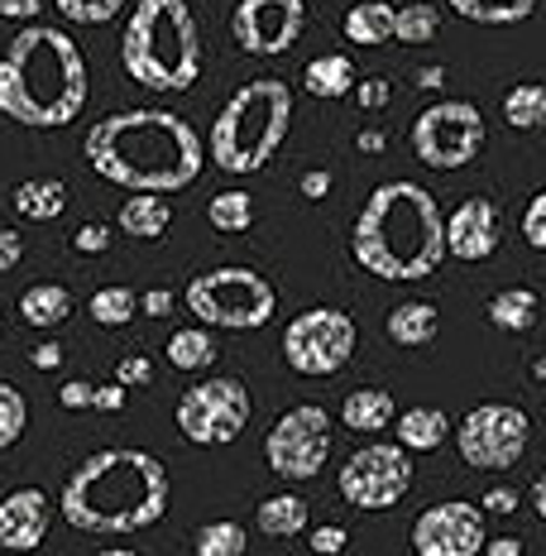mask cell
I'll use <instances>...</instances> for the list:
<instances>
[{"instance_id": "cell-48", "label": "cell", "mask_w": 546, "mask_h": 556, "mask_svg": "<svg viewBox=\"0 0 546 556\" xmlns=\"http://www.w3.org/2000/svg\"><path fill=\"white\" fill-rule=\"evenodd\" d=\"M29 365H34V369H58V365H63V345H58V341H43L39 351L29 355Z\"/></svg>"}, {"instance_id": "cell-44", "label": "cell", "mask_w": 546, "mask_h": 556, "mask_svg": "<svg viewBox=\"0 0 546 556\" xmlns=\"http://www.w3.org/2000/svg\"><path fill=\"white\" fill-rule=\"evenodd\" d=\"M91 408L120 413L125 408V384H120V379H115V384H97V399H91Z\"/></svg>"}, {"instance_id": "cell-10", "label": "cell", "mask_w": 546, "mask_h": 556, "mask_svg": "<svg viewBox=\"0 0 546 556\" xmlns=\"http://www.w3.org/2000/svg\"><path fill=\"white\" fill-rule=\"evenodd\" d=\"M250 427V389L240 379H202L178 399V432L196 446H226Z\"/></svg>"}, {"instance_id": "cell-47", "label": "cell", "mask_w": 546, "mask_h": 556, "mask_svg": "<svg viewBox=\"0 0 546 556\" xmlns=\"http://www.w3.org/2000/svg\"><path fill=\"white\" fill-rule=\"evenodd\" d=\"M139 312H149V317H168V312H173V293H168V288H154V293L139 298Z\"/></svg>"}, {"instance_id": "cell-50", "label": "cell", "mask_w": 546, "mask_h": 556, "mask_svg": "<svg viewBox=\"0 0 546 556\" xmlns=\"http://www.w3.org/2000/svg\"><path fill=\"white\" fill-rule=\"evenodd\" d=\"M355 144H359V154H379V149H389V135L383 130H359Z\"/></svg>"}, {"instance_id": "cell-22", "label": "cell", "mask_w": 546, "mask_h": 556, "mask_svg": "<svg viewBox=\"0 0 546 556\" xmlns=\"http://www.w3.org/2000/svg\"><path fill=\"white\" fill-rule=\"evenodd\" d=\"M393 393L389 389H355L351 399L341 403V422L351 427V432H383V427L393 422Z\"/></svg>"}, {"instance_id": "cell-26", "label": "cell", "mask_w": 546, "mask_h": 556, "mask_svg": "<svg viewBox=\"0 0 546 556\" xmlns=\"http://www.w3.org/2000/svg\"><path fill=\"white\" fill-rule=\"evenodd\" d=\"M307 500H297V494H274V500L259 504V532H269V538H297L302 528H307Z\"/></svg>"}, {"instance_id": "cell-14", "label": "cell", "mask_w": 546, "mask_h": 556, "mask_svg": "<svg viewBox=\"0 0 546 556\" xmlns=\"http://www.w3.org/2000/svg\"><path fill=\"white\" fill-rule=\"evenodd\" d=\"M307 29V5L302 0H240L230 15L236 43L254 58L288 53Z\"/></svg>"}, {"instance_id": "cell-49", "label": "cell", "mask_w": 546, "mask_h": 556, "mask_svg": "<svg viewBox=\"0 0 546 556\" xmlns=\"http://www.w3.org/2000/svg\"><path fill=\"white\" fill-rule=\"evenodd\" d=\"M484 508H490V514H513V508H518V494L508 490V484H504V490H490V494H484Z\"/></svg>"}, {"instance_id": "cell-35", "label": "cell", "mask_w": 546, "mask_h": 556, "mask_svg": "<svg viewBox=\"0 0 546 556\" xmlns=\"http://www.w3.org/2000/svg\"><path fill=\"white\" fill-rule=\"evenodd\" d=\"M29 427V403L15 384H0V451L15 446Z\"/></svg>"}, {"instance_id": "cell-45", "label": "cell", "mask_w": 546, "mask_h": 556, "mask_svg": "<svg viewBox=\"0 0 546 556\" xmlns=\"http://www.w3.org/2000/svg\"><path fill=\"white\" fill-rule=\"evenodd\" d=\"M331 192V173L327 168H312L302 173V197H312V202H321V197Z\"/></svg>"}, {"instance_id": "cell-40", "label": "cell", "mask_w": 546, "mask_h": 556, "mask_svg": "<svg viewBox=\"0 0 546 556\" xmlns=\"http://www.w3.org/2000/svg\"><path fill=\"white\" fill-rule=\"evenodd\" d=\"M345 547H351V532H345V528H335V523L312 528V552H321V556H341Z\"/></svg>"}, {"instance_id": "cell-4", "label": "cell", "mask_w": 546, "mask_h": 556, "mask_svg": "<svg viewBox=\"0 0 546 556\" xmlns=\"http://www.w3.org/2000/svg\"><path fill=\"white\" fill-rule=\"evenodd\" d=\"M351 250L359 269H369L374 278L417 283V278L436 274L446 260V216H441L436 197L417 182H383L359 206Z\"/></svg>"}, {"instance_id": "cell-13", "label": "cell", "mask_w": 546, "mask_h": 556, "mask_svg": "<svg viewBox=\"0 0 546 556\" xmlns=\"http://www.w3.org/2000/svg\"><path fill=\"white\" fill-rule=\"evenodd\" d=\"M341 494L365 514L393 508L403 494L412 490V451L403 442H374L359 446L351 460L341 466Z\"/></svg>"}, {"instance_id": "cell-28", "label": "cell", "mask_w": 546, "mask_h": 556, "mask_svg": "<svg viewBox=\"0 0 546 556\" xmlns=\"http://www.w3.org/2000/svg\"><path fill=\"white\" fill-rule=\"evenodd\" d=\"M216 361V341L206 327H182L168 336V365L173 369H188V375H196V369H206Z\"/></svg>"}, {"instance_id": "cell-42", "label": "cell", "mask_w": 546, "mask_h": 556, "mask_svg": "<svg viewBox=\"0 0 546 556\" xmlns=\"http://www.w3.org/2000/svg\"><path fill=\"white\" fill-rule=\"evenodd\" d=\"M91 399H97V384H91V379H67L63 393H58L63 408H91Z\"/></svg>"}, {"instance_id": "cell-52", "label": "cell", "mask_w": 546, "mask_h": 556, "mask_svg": "<svg viewBox=\"0 0 546 556\" xmlns=\"http://www.w3.org/2000/svg\"><path fill=\"white\" fill-rule=\"evenodd\" d=\"M441 83H446V73H441V67H422V73H417V87H441Z\"/></svg>"}, {"instance_id": "cell-31", "label": "cell", "mask_w": 546, "mask_h": 556, "mask_svg": "<svg viewBox=\"0 0 546 556\" xmlns=\"http://www.w3.org/2000/svg\"><path fill=\"white\" fill-rule=\"evenodd\" d=\"M87 312H91V321H101V327H130L135 312H139V293H130L125 283H111L91 298Z\"/></svg>"}, {"instance_id": "cell-38", "label": "cell", "mask_w": 546, "mask_h": 556, "mask_svg": "<svg viewBox=\"0 0 546 556\" xmlns=\"http://www.w3.org/2000/svg\"><path fill=\"white\" fill-rule=\"evenodd\" d=\"M73 250H77V254H101V250H111V226H101V222L77 226V230H73Z\"/></svg>"}, {"instance_id": "cell-39", "label": "cell", "mask_w": 546, "mask_h": 556, "mask_svg": "<svg viewBox=\"0 0 546 556\" xmlns=\"http://www.w3.org/2000/svg\"><path fill=\"white\" fill-rule=\"evenodd\" d=\"M389 97H393L389 77H365V83H355V101H359V106H365V111L389 106Z\"/></svg>"}, {"instance_id": "cell-46", "label": "cell", "mask_w": 546, "mask_h": 556, "mask_svg": "<svg viewBox=\"0 0 546 556\" xmlns=\"http://www.w3.org/2000/svg\"><path fill=\"white\" fill-rule=\"evenodd\" d=\"M0 15L5 20H34V15H43V0H0Z\"/></svg>"}, {"instance_id": "cell-55", "label": "cell", "mask_w": 546, "mask_h": 556, "mask_svg": "<svg viewBox=\"0 0 546 556\" xmlns=\"http://www.w3.org/2000/svg\"><path fill=\"white\" fill-rule=\"evenodd\" d=\"M97 556H139V552H125V547H111V552H97Z\"/></svg>"}, {"instance_id": "cell-29", "label": "cell", "mask_w": 546, "mask_h": 556, "mask_svg": "<svg viewBox=\"0 0 546 556\" xmlns=\"http://www.w3.org/2000/svg\"><path fill=\"white\" fill-rule=\"evenodd\" d=\"M504 121L513 130H542L546 125V83H518L504 97Z\"/></svg>"}, {"instance_id": "cell-54", "label": "cell", "mask_w": 546, "mask_h": 556, "mask_svg": "<svg viewBox=\"0 0 546 556\" xmlns=\"http://www.w3.org/2000/svg\"><path fill=\"white\" fill-rule=\"evenodd\" d=\"M532 379H542V384H546V355H537V361H532Z\"/></svg>"}, {"instance_id": "cell-24", "label": "cell", "mask_w": 546, "mask_h": 556, "mask_svg": "<svg viewBox=\"0 0 546 556\" xmlns=\"http://www.w3.org/2000/svg\"><path fill=\"white\" fill-rule=\"evenodd\" d=\"M383 327H389V341H398V345H432L441 317L432 303H398Z\"/></svg>"}, {"instance_id": "cell-2", "label": "cell", "mask_w": 546, "mask_h": 556, "mask_svg": "<svg viewBox=\"0 0 546 556\" xmlns=\"http://www.w3.org/2000/svg\"><path fill=\"white\" fill-rule=\"evenodd\" d=\"M168 514V470L139 446H111L87 456L63 484V518L77 532L125 538Z\"/></svg>"}, {"instance_id": "cell-43", "label": "cell", "mask_w": 546, "mask_h": 556, "mask_svg": "<svg viewBox=\"0 0 546 556\" xmlns=\"http://www.w3.org/2000/svg\"><path fill=\"white\" fill-rule=\"evenodd\" d=\"M20 260H25V240H20V230L0 226V274H10Z\"/></svg>"}, {"instance_id": "cell-12", "label": "cell", "mask_w": 546, "mask_h": 556, "mask_svg": "<svg viewBox=\"0 0 546 556\" xmlns=\"http://www.w3.org/2000/svg\"><path fill=\"white\" fill-rule=\"evenodd\" d=\"M327 456H331V413L317 408V403L288 408L264 437V460L283 480H312V475H321Z\"/></svg>"}, {"instance_id": "cell-25", "label": "cell", "mask_w": 546, "mask_h": 556, "mask_svg": "<svg viewBox=\"0 0 546 556\" xmlns=\"http://www.w3.org/2000/svg\"><path fill=\"white\" fill-rule=\"evenodd\" d=\"M450 437V417L441 413V408H408L398 417V442L408 446V451H436L441 442Z\"/></svg>"}, {"instance_id": "cell-23", "label": "cell", "mask_w": 546, "mask_h": 556, "mask_svg": "<svg viewBox=\"0 0 546 556\" xmlns=\"http://www.w3.org/2000/svg\"><path fill=\"white\" fill-rule=\"evenodd\" d=\"M67 312H73V293H67L63 283H34V288H25V298H20V317L39 331L67 321Z\"/></svg>"}, {"instance_id": "cell-16", "label": "cell", "mask_w": 546, "mask_h": 556, "mask_svg": "<svg viewBox=\"0 0 546 556\" xmlns=\"http://www.w3.org/2000/svg\"><path fill=\"white\" fill-rule=\"evenodd\" d=\"M498 250V212L490 197H465L456 212L446 216V254L465 264H480Z\"/></svg>"}, {"instance_id": "cell-36", "label": "cell", "mask_w": 546, "mask_h": 556, "mask_svg": "<svg viewBox=\"0 0 546 556\" xmlns=\"http://www.w3.org/2000/svg\"><path fill=\"white\" fill-rule=\"evenodd\" d=\"M58 15L73 20V25H111L125 10V0H53Z\"/></svg>"}, {"instance_id": "cell-9", "label": "cell", "mask_w": 546, "mask_h": 556, "mask_svg": "<svg viewBox=\"0 0 546 556\" xmlns=\"http://www.w3.org/2000/svg\"><path fill=\"white\" fill-rule=\"evenodd\" d=\"M484 149V115L470 101H436L412 121V154L427 168H465Z\"/></svg>"}, {"instance_id": "cell-20", "label": "cell", "mask_w": 546, "mask_h": 556, "mask_svg": "<svg viewBox=\"0 0 546 556\" xmlns=\"http://www.w3.org/2000/svg\"><path fill=\"white\" fill-rule=\"evenodd\" d=\"M168 226H173V206L164 192H135L120 206V230L135 240H158Z\"/></svg>"}, {"instance_id": "cell-37", "label": "cell", "mask_w": 546, "mask_h": 556, "mask_svg": "<svg viewBox=\"0 0 546 556\" xmlns=\"http://www.w3.org/2000/svg\"><path fill=\"white\" fill-rule=\"evenodd\" d=\"M522 240H528L532 250H546V192L532 197L528 212H522Z\"/></svg>"}, {"instance_id": "cell-56", "label": "cell", "mask_w": 546, "mask_h": 556, "mask_svg": "<svg viewBox=\"0 0 546 556\" xmlns=\"http://www.w3.org/2000/svg\"><path fill=\"white\" fill-rule=\"evenodd\" d=\"M0 327H5V317H0Z\"/></svg>"}, {"instance_id": "cell-53", "label": "cell", "mask_w": 546, "mask_h": 556, "mask_svg": "<svg viewBox=\"0 0 546 556\" xmlns=\"http://www.w3.org/2000/svg\"><path fill=\"white\" fill-rule=\"evenodd\" d=\"M532 500H537V514L546 518V470H542V480H537V490H532Z\"/></svg>"}, {"instance_id": "cell-18", "label": "cell", "mask_w": 546, "mask_h": 556, "mask_svg": "<svg viewBox=\"0 0 546 556\" xmlns=\"http://www.w3.org/2000/svg\"><path fill=\"white\" fill-rule=\"evenodd\" d=\"M355 83H359V73L351 63V53H321V58H312L307 73H302V87H307L312 97H321V101L351 97Z\"/></svg>"}, {"instance_id": "cell-1", "label": "cell", "mask_w": 546, "mask_h": 556, "mask_svg": "<svg viewBox=\"0 0 546 556\" xmlns=\"http://www.w3.org/2000/svg\"><path fill=\"white\" fill-rule=\"evenodd\" d=\"M87 164L115 188L130 192H182L196 182L206 149L196 130L173 111H115L87 130Z\"/></svg>"}, {"instance_id": "cell-32", "label": "cell", "mask_w": 546, "mask_h": 556, "mask_svg": "<svg viewBox=\"0 0 546 556\" xmlns=\"http://www.w3.org/2000/svg\"><path fill=\"white\" fill-rule=\"evenodd\" d=\"M245 528L236 518H216V523L196 528V556H245Z\"/></svg>"}, {"instance_id": "cell-30", "label": "cell", "mask_w": 546, "mask_h": 556, "mask_svg": "<svg viewBox=\"0 0 546 556\" xmlns=\"http://www.w3.org/2000/svg\"><path fill=\"white\" fill-rule=\"evenodd\" d=\"M490 321L498 331H528L537 321V293L532 288H504L490 298Z\"/></svg>"}, {"instance_id": "cell-41", "label": "cell", "mask_w": 546, "mask_h": 556, "mask_svg": "<svg viewBox=\"0 0 546 556\" xmlns=\"http://www.w3.org/2000/svg\"><path fill=\"white\" fill-rule=\"evenodd\" d=\"M115 379H120L125 389H130V384H149V379H154V365H149L144 355H125L120 369H115Z\"/></svg>"}, {"instance_id": "cell-33", "label": "cell", "mask_w": 546, "mask_h": 556, "mask_svg": "<svg viewBox=\"0 0 546 556\" xmlns=\"http://www.w3.org/2000/svg\"><path fill=\"white\" fill-rule=\"evenodd\" d=\"M206 216H212L216 230H226V236H240V230L254 226V197L250 192H216L212 206H206Z\"/></svg>"}, {"instance_id": "cell-11", "label": "cell", "mask_w": 546, "mask_h": 556, "mask_svg": "<svg viewBox=\"0 0 546 556\" xmlns=\"http://www.w3.org/2000/svg\"><path fill=\"white\" fill-rule=\"evenodd\" d=\"M532 422L528 413L513 408V403H484V408H470L456 432L460 460L474 470H513L528 451Z\"/></svg>"}, {"instance_id": "cell-7", "label": "cell", "mask_w": 546, "mask_h": 556, "mask_svg": "<svg viewBox=\"0 0 546 556\" xmlns=\"http://www.w3.org/2000/svg\"><path fill=\"white\" fill-rule=\"evenodd\" d=\"M188 307L202 327H226V331H254L264 321H274L278 312V293L259 269L245 264H220L206 269L188 283Z\"/></svg>"}, {"instance_id": "cell-19", "label": "cell", "mask_w": 546, "mask_h": 556, "mask_svg": "<svg viewBox=\"0 0 546 556\" xmlns=\"http://www.w3.org/2000/svg\"><path fill=\"white\" fill-rule=\"evenodd\" d=\"M15 212L25 222H58L67 206V182L63 178H25L15 192H10Z\"/></svg>"}, {"instance_id": "cell-5", "label": "cell", "mask_w": 546, "mask_h": 556, "mask_svg": "<svg viewBox=\"0 0 546 556\" xmlns=\"http://www.w3.org/2000/svg\"><path fill=\"white\" fill-rule=\"evenodd\" d=\"M120 63L149 91H188L202 77V29L188 0H139L120 39Z\"/></svg>"}, {"instance_id": "cell-3", "label": "cell", "mask_w": 546, "mask_h": 556, "mask_svg": "<svg viewBox=\"0 0 546 556\" xmlns=\"http://www.w3.org/2000/svg\"><path fill=\"white\" fill-rule=\"evenodd\" d=\"M87 58L53 25H25L0 58V115L29 130L73 125L87 106Z\"/></svg>"}, {"instance_id": "cell-21", "label": "cell", "mask_w": 546, "mask_h": 556, "mask_svg": "<svg viewBox=\"0 0 546 556\" xmlns=\"http://www.w3.org/2000/svg\"><path fill=\"white\" fill-rule=\"evenodd\" d=\"M393 20H398V10H393L389 0H359V5H351V15H345V39L359 43V49L389 43Z\"/></svg>"}, {"instance_id": "cell-15", "label": "cell", "mask_w": 546, "mask_h": 556, "mask_svg": "<svg viewBox=\"0 0 546 556\" xmlns=\"http://www.w3.org/2000/svg\"><path fill=\"white\" fill-rule=\"evenodd\" d=\"M484 514L465 500H446L417 514L412 552L417 556H480L484 552Z\"/></svg>"}, {"instance_id": "cell-27", "label": "cell", "mask_w": 546, "mask_h": 556, "mask_svg": "<svg viewBox=\"0 0 546 556\" xmlns=\"http://www.w3.org/2000/svg\"><path fill=\"white\" fill-rule=\"evenodd\" d=\"M450 10L470 25H522V20H532L537 0H450Z\"/></svg>"}, {"instance_id": "cell-34", "label": "cell", "mask_w": 546, "mask_h": 556, "mask_svg": "<svg viewBox=\"0 0 546 556\" xmlns=\"http://www.w3.org/2000/svg\"><path fill=\"white\" fill-rule=\"evenodd\" d=\"M436 29H441V10L427 5V0L403 5L398 20H393V39H398V43H432Z\"/></svg>"}, {"instance_id": "cell-17", "label": "cell", "mask_w": 546, "mask_h": 556, "mask_svg": "<svg viewBox=\"0 0 546 556\" xmlns=\"http://www.w3.org/2000/svg\"><path fill=\"white\" fill-rule=\"evenodd\" d=\"M53 523V504L43 490H15L0 500V552H39Z\"/></svg>"}, {"instance_id": "cell-8", "label": "cell", "mask_w": 546, "mask_h": 556, "mask_svg": "<svg viewBox=\"0 0 546 556\" xmlns=\"http://www.w3.org/2000/svg\"><path fill=\"white\" fill-rule=\"evenodd\" d=\"M359 345V331L351 321V312L341 307H312L302 317L288 321L283 331V361L297 369V375H312V379H327V375H341L351 365Z\"/></svg>"}, {"instance_id": "cell-6", "label": "cell", "mask_w": 546, "mask_h": 556, "mask_svg": "<svg viewBox=\"0 0 546 556\" xmlns=\"http://www.w3.org/2000/svg\"><path fill=\"white\" fill-rule=\"evenodd\" d=\"M288 121H293V91L278 77H254L220 106L206 154L226 173H259L278 154L288 139Z\"/></svg>"}, {"instance_id": "cell-51", "label": "cell", "mask_w": 546, "mask_h": 556, "mask_svg": "<svg viewBox=\"0 0 546 556\" xmlns=\"http://www.w3.org/2000/svg\"><path fill=\"white\" fill-rule=\"evenodd\" d=\"M484 556H522V542L518 538H494V542H484Z\"/></svg>"}]
</instances>
